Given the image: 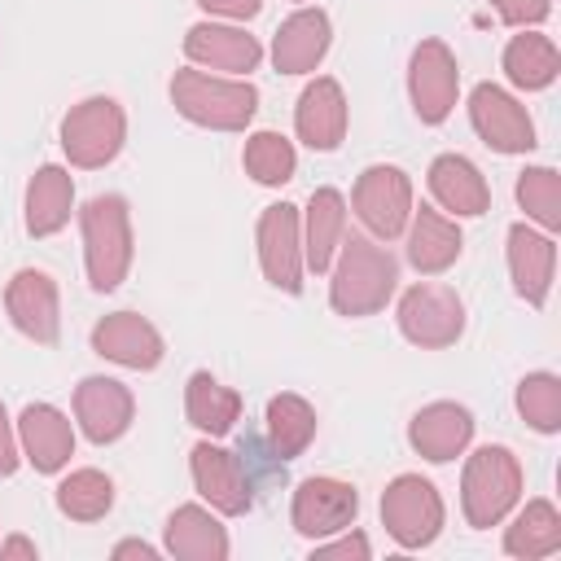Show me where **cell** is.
I'll return each mask as SVG.
<instances>
[{
	"instance_id": "44dd1931",
	"label": "cell",
	"mask_w": 561,
	"mask_h": 561,
	"mask_svg": "<svg viewBox=\"0 0 561 561\" xmlns=\"http://www.w3.org/2000/svg\"><path fill=\"white\" fill-rule=\"evenodd\" d=\"M18 447L35 473H61L75 456V421L57 403H26L18 412Z\"/></svg>"
},
{
	"instance_id": "52a82bcc",
	"label": "cell",
	"mask_w": 561,
	"mask_h": 561,
	"mask_svg": "<svg viewBox=\"0 0 561 561\" xmlns=\"http://www.w3.org/2000/svg\"><path fill=\"white\" fill-rule=\"evenodd\" d=\"M443 522H447V504L438 495V486L421 473H399L386 482L381 491V526L386 535L416 552V548H430L438 535H443Z\"/></svg>"
},
{
	"instance_id": "f35d334b",
	"label": "cell",
	"mask_w": 561,
	"mask_h": 561,
	"mask_svg": "<svg viewBox=\"0 0 561 561\" xmlns=\"http://www.w3.org/2000/svg\"><path fill=\"white\" fill-rule=\"evenodd\" d=\"M22 465V447H18V425L9 416V408L0 403V478H13Z\"/></svg>"
},
{
	"instance_id": "5b68a950",
	"label": "cell",
	"mask_w": 561,
	"mask_h": 561,
	"mask_svg": "<svg viewBox=\"0 0 561 561\" xmlns=\"http://www.w3.org/2000/svg\"><path fill=\"white\" fill-rule=\"evenodd\" d=\"M57 136H61V153L70 167H79V171L110 167L127 145V110L101 92L83 96L79 105L66 110Z\"/></svg>"
},
{
	"instance_id": "9c48e42d",
	"label": "cell",
	"mask_w": 561,
	"mask_h": 561,
	"mask_svg": "<svg viewBox=\"0 0 561 561\" xmlns=\"http://www.w3.org/2000/svg\"><path fill=\"white\" fill-rule=\"evenodd\" d=\"M408 96H412V114L425 127H438L451 118L456 101H460V66L456 53L443 39H421L408 57Z\"/></svg>"
},
{
	"instance_id": "4316f807",
	"label": "cell",
	"mask_w": 561,
	"mask_h": 561,
	"mask_svg": "<svg viewBox=\"0 0 561 561\" xmlns=\"http://www.w3.org/2000/svg\"><path fill=\"white\" fill-rule=\"evenodd\" d=\"M403 241H408V263L421 276L447 272L460 259V250H465L460 224L451 215H443L438 206H412V219L403 228Z\"/></svg>"
},
{
	"instance_id": "ab89813d",
	"label": "cell",
	"mask_w": 561,
	"mask_h": 561,
	"mask_svg": "<svg viewBox=\"0 0 561 561\" xmlns=\"http://www.w3.org/2000/svg\"><path fill=\"white\" fill-rule=\"evenodd\" d=\"M35 561L39 557V548H35V539H26V535H9V539H0V561Z\"/></svg>"
},
{
	"instance_id": "836d02e7",
	"label": "cell",
	"mask_w": 561,
	"mask_h": 561,
	"mask_svg": "<svg viewBox=\"0 0 561 561\" xmlns=\"http://www.w3.org/2000/svg\"><path fill=\"white\" fill-rule=\"evenodd\" d=\"M517 416L535 430V434H557L561 430V377L539 368V373H526L517 381Z\"/></svg>"
},
{
	"instance_id": "ba28073f",
	"label": "cell",
	"mask_w": 561,
	"mask_h": 561,
	"mask_svg": "<svg viewBox=\"0 0 561 561\" xmlns=\"http://www.w3.org/2000/svg\"><path fill=\"white\" fill-rule=\"evenodd\" d=\"M351 206H355V219L368 228L373 241H394V237H403L412 206H416L412 175L394 162H373L355 175Z\"/></svg>"
},
{
	"instance_id": "30bf717a",
	"label": "cell",
	"mask_w": 561,
	"mask_h": 561,
	"mask_svg": "<svg viewBox=\"0 0 561 561\" xmlns=\"http://www.w3.org/2000/svg\"><path fill=\"white\" fill-rule=\"evenodd\" d=\"M188 473H193V491H197L219 517H245V513L254 508L250 469L241 465L237 451L219 447L215 438L193 443V451H188Z\"/></svg>"
},
{
	"instance_id": "ac0fdd59",
	"label": "cell",
	"mask_w": 561,
	"mask_h": 561,
	"mask_svg": "<svg viewBox=\"0 0 561 561\" xmlns=\"http://www.w3.org/2000/svg\"><path fill=\"white\" fill-rule=\"evenodd\" d=\"M346 123H351V105H346V92L333 75H316L302 92H298V105H294V131L307 149L316 153H333L342 140H346Z\"/></svg>"
},
{
	"instance_id": "4fadbf2b",
	"label": "cell",
	"mask_w": 561,
	"mask_h": 561,
	"mask_svg": "<svg viewBox=\"0 0 561 561\" xmlns=\"http://www.w3.org/2000/svg\"><path fill=\"white\" fill-rule=\"evenodd\" d=\"M254 245H259V267L267 276V285H276L280 294H302V224H298V206L294 202H272L259 215L254 228Z\"/></svg>"
},
{
	"instance_id": "83f0119b",
	"label": "cell",
	"mask_w": 561,
	"mask_h": 561,
	"mask_svg": "<svg viewBox=\"0 0 561 561\" xmlns=\"http://www.w3.org/2000/svg\"><path fill=\"white\" fill-rule=\"evenodd\" d=\"M504 79L517 88V92H543L557 83L561 75V48L552 44V35L535 31V26H522L508 44H504Z\"/></svg>"
},
{
	"instance_id": "60d3db41",
	"label": "cell",
	"mask_w": 561,
	"mask_h": 561,
	"mask_svg": "<svg viewBox=\"0 0 561 561\" xmlns=\"http://www.w3.org/2000/svg\"><path fill=\"white\" fill-rule=\"evenodd\" d=\"M114 561H127V557H140V561H158V548L153 543H145V539H123V543H114V552H110Z\"/></svg>"
},
{
	"instance_id": "e575fe53",
	"label": "cell",
	"mask_w": 561,
	"mask_h": 561,
	"mask_svg": "<svg viewBox=\"0 0 561 561\" xmlns=\"http://www.w3.org/2000/svg\"><path fill=\"white\" fill-rule=\"evenodd\" d=\"M517 206L526 210V224L557 232L561 228V175L552 167H526L513 184Z\"/></svg>"
},
{
	"instance_id": "e0dca14e",
	"label": "cell",
	"mask_w": 561,
	"mask_h": 561,
	"mask_svg": "<svg viewBox=\"0 0 561 561\" xmlns=\"http://www.w3.org/2000/svg\"><path fill=\"white\" fill-rule=\"evenodd\" d=\"M131 421H136V394L118 377L92 373L75 386V425L88 443L110 447L131 430Z\"/></svg>"
},
{
	"instance_id": "484cf974",
	"label": "cell",
	"mask_w": 561,
	"mask_h": 561,
	"mask_svg": "<svg viewBox=\"0 0 561 561\" xmlns=\"http://www.w3.org/2000/svg\"><path fill=\"white\" fill-rule=\"evenodd\" d=\"M298 224H302V263H307V272L324 276L346 237V197L333 184L311 188L307 206L298 210Z\"/></svg>"
},
{
	"instance_id": "7c38bea8",
	"label": "cell",
	"mask_w": 561,
	"mask_h": 561,
	"mask_svg": "<svg viewBox=\"0 0 561 561\" xmlns=\"http://www.w3.org/2000/svg\"><path fill=\"white\" fill-rule=\"evenodd\" d=\"M469 123H473L478 140L486 149L504 153V158L535 149V118L526 114V105L508 88H500L491 79L473 83V92H469Z\"/></svg>"
},
{
	"instance_id": "7402d4cb",
	"label": "cell",
	"mask_w": 561,
	"mask_h": 561,
	"mask_svg": "<svg viewBox=\"0 0 561 561\" xmlns=\"http://www.w3.org/2000/svg\"><path fill=\"white\" fill-rule=\"evenodd\" d=\"M329 44H333V22H329V13L302 4V9H294V13L276 26L267 57H272V66H276L280 75H316V66L329 57Z\"/></svg>"
},
{
	"instance_id": "6da1fadb",
	"label": "cell",
	"mask_w": 561,
	"mask_h": 561,
	"mask_svg": "<svg viewBox=\"0 0 561 561\" xmlns=\"http://www.w3.org/2000/svg\"><path fill=\"white\" fill-rule=\"evenodd\" d=\"M399 289V259L359 232H346L329 263V307L346 320L377 316Z\"/></svg>"
},
{
	"instance_id": "277c9868",
	"label": "cell",
	"mask_w": 561,
	"mask_h": 561,
	"mask_svg": "<svg viewBox=\"0 0 561 561\" xmlns=\"http://www.w3.org/2000/svg\"><path fill=\"white\" fill-rule=\"evenodd\" d=\"M522 460L513 456V447L504 443H482L465 456L460 469V513L473 530H491L500 526L517 504H522Z\"/></svg>"
},
{
	"instance_id": "d4e9b609",
	"label": "cell",
	"mask_w": 561,
	"mask_h": 561,
	"mask_svg": "<svg viewBox=\"0 0 561 561\" xmlns=\"http://www.w3.org/2000/svg\"><path fill=\"white\" fill-rule=\"evenodd\" d=\"M162 548L180 561H228L232 539L210 504H180L162 526Z\"/></svg>"
},
{
	"instance_id": "ffe728a7",
	"label": "cell",
	"mask_w": 561,
	"mask_h": 561,
	"mask_svg": "<svg viewBox=\"0 0 561 561\" xmlns=\"http://www.w3.org/2000/svg\"><path fill=\"white\" fill-rule=\"evenodd\" d=\"M473 443V412L456 399H434L408 421V447L430 465H451Z\"/></svg>"
},
{
	"instance_id": "9a60e30c",
	"label": "cell",
	"mask_w": 561,
	"mask_h": 561,
	"mask_svg": "<svg viewBox=\"0 0 561 561\" xmlns=\"http://www.w3.org/2000/svg\"><path fill=\"white\" fill-rule=\"evenodd\" d=\"M4 311H9V324L39 346H53L61 333V289L44 267H18L9 276Z\"/></svg>"
},
{
	"instance_id": "74e56055",
	"label": "cell",
	"mask_w": 561,
	"mask_h": 561,
	"mask_svg": "<svg viewBox=\"0 0 561 561\" xmlns=\"http://www.w3.org/2000/svg\"><path fill=\"white\" fill-rule=\"evenodd\" d=\"M197 9L215 22H250V18H259L263 0H197Z\"/></svg>"
},
{
	"instance_id": "7a4b0ae2",
	"label": "cell",
	"mask_w": 561,
	"mask_h": 561,
	"mask_svg": "<svg viewBox=\"0 0 561 561\" xmlns=\"http://www.w3.org/2000/svg\"><path fill=\"white\" fill-rule=\"evenodd\" d=\"M171 105L180 118L206 131H245L259 114V88L237 75H210V70H175L171 75Z\"/></svg>"
},
{
	"instance_id": "1f68e13d",
	"label": "cell",
	"mask_w": 561,
	"mask_h": 561,
	"mask_svg": "<svg viewBox=\"0 0 561 561\" xmlns=\"http://www.w3.org/2000/svg\"><path fill=\"white\" fill-rule=\"evenodd\" d=\"M53 500H57V513L70 522H101L114 508V478L105 469H92V465L70 469L57 482Z\"/></svg>"
},
{
	"instance_id": "d6986e66",
	"label": "cell",
	"mask_w": 561,
	"mask_h": 561,
	"mask_svg": "<svg viewBox=\"0 0 561 561\" xmlns=\"http://www.w3.org/2000/svg\"><path fill=\"white\" fill-rule=\"evenodd\" d=\"M504 254H508V280H513L517 298H526L539 311L548 302L552 276H557V241H552V232L517 219V224H508Z\"/></svg>"
},
{
	"instance_id": "603a6c76",
	"label": "cell",
	"mask_w": 561,
	"mask_h": 561,
	"mask_svg": "<svg viewBox=\"0 0 561 561\" xmlns=\"http://www.w3.org/2000/svg\"><path fill=\"white\" fill-rule=\"evenodd\" d=\"M425 184H430L434 206L451 219H478L491 206V184L478 171V162L465 153H438L425 171Z\"/></svg>"
},
{
	"instance_id": "5bb4252c",
	"label": "cell",
	"mask_w": 561,
	"mask_h": 561,
	"mask_svg": "<svg viewBox=\"0 0 561 561\" xmlns=\"http://www.w3.org/2000/svg\"><path fill=\"white\" fill-rule=\"evenodd\" d=\"M184 57L197 70H219V75H237L250 79V70L263 66V44L241 26V22H215L202 18L184 31Z\"/></svg>"
},
{
	"instance_id": "f546056e",
	"label": "cell",
	"mask_w": 561,
	"mask_h": 561,
	"mask_svg": "<svg viewBox=\"0 0 561 561\" xmlns=\"http://www.w3.org/2000/svg\"><path fill=\"white\" fill-rule=\"evenodd\" d=\"M504 552L517 561H539L561 552V513L552 500H526L508 513L504 526Z\"/></svg>"
},
{
	"instance_id": "f1b7e54d",
	"label": "cell",
	"mask_w": 561,
	"mask_h": 561,
	"mask_svg": "<svg viewBox=\"0 0 561 561\" xmlns=\"http://www.w3.org/2000/svg\"><path fill=\"white\" fill-rule=\"evenodd\" d=\"M241 394L232 386H224L219 377H210L206 368H197L188 381H184V416L188 425L202 434V438H224L237 430L241 421Z\"/></svg>"
},
{
	"instance_id": "4dcf8cb0",
	"label": "cell",
	"mask_w": 561,
	"mask_h": 561,
	"mask_svg": "<svg viewBox=\"0 0 561 561\" xmlns=\"http://www.w3.org/2000/svg\"><path fill=\"white\" fill-rule=\"evenodd\" d=\"M263 425H267V443H272L276 460H298V456L311 447V438H316V430H320V416H316V408H311L302 394L280 390V394L267 399Z\"/></svg>"
},
{
	"instance_id": "d6a6232c",
	"label": "cell",
	"mask_w": 561,
	"mask_h": 561,
	"mask_svg": "<svg viewBox=\"0 0 561 561\" xmlns=\"http://www.w3.org/2000/svg\"><path fill=\"white\" fill-rule=\"evenodd\" d=\"M241 167H245V175H250L254 184H263V188H280V184H289L294 171H298V149H294L289 136L263 127V131H250V136H245Z\"/></svg>"
},
{
	"instance_id": "3957f363",
	"label": "cell",
	"mask_w": 561,
	"mask_h": 561,
	"mask_svg": "<svg viewBox=\"0 0 561 561\" xmlns=\"http://www.w3.org/2000/svg\"><path fill=\"white\" fill-rule=\"evenodd\" d=\"M79 232H83V272L96 294H114L136 259L131 241V210L123 193H96L79 210Z\"/></svg>"
},
{
	"instance_id": "cb8c5ba5",
	"label": "cell",
	"mask_w": 561,
	"mask_h": 561,
	"mask_svg": "<svg viewBox=\"0 0 561 561\" xmlns=\"http://www.w3.org/2000/svg\"><path fill=\"white\" fill-rule=\"evenodd\" d=\"M75 215V175L61 162H44L31 171L22 193V224L31 237H57Z\"/></svg>"
},
{
	"instance_id": "8fae6325",
	"label": "cell",
	"mask_w": 561,
	"mask_h": 561,
	"mask_svg": "<svg viewBox=\"0 0 561 561\" xmlns=\"http://www.w3.org/2000/svg\"><path fill=\"white\" fill-rule=\"evenodd\" d=\"M359 517V491L355 482L346 478H329V473H311L294 486V500H289V526L302 535V539H329L346 526H355Z\"/></svg>"
},
{
	"instance_id": "d590c367",
	"label": "cell",
	"mask_w": 561,
	"mask_h": 561,
	"mask_svg": "<svg viewBox=\"0 0 561 561\" xmlns=\"http://www.w3.org/2000/svg\"><path fill=\"white\" fill-rule=\"evenodd\" d=\"M368 557H373V543L355 526L337 530V539L329 535V539H316L311 543V561H368Z\"/></svg>"
},
{
	"instance_id": "2e32d148",
	"label": "cell",
	"mask_w": 561,
	"mask_h": 561,
	"mask_svg": "<svg viewBox=\"0 0 561 561\" xmlns=\"http://www.w3.org/2000/svg\"><path fill=\"white\" fill-rule=\"evenodd\" d=\"M92 351L118 368L131 373H153L167 359V342L158 333L153 320H145L140 311H110L92 324Z\"/></svg>"
},
{
	"instance_id": "8992f818",
	"label": "cell",
	"mask_w": 561,
	"mask_h": 561,
	"mask_svg": "<svg viewBox=\"0 0 561 561\" xmlns=\"http://www.w3.org/2000/svg\"><path fill=\"white\" fill-rule=\"evenodd\" d=\"M394 324L399 333L421 346V351H447L465 337V298L451 289V285H438V280H416L399 294V307H394Z\"/></svg>"
},
{
	"instance_id": "8d00e7d4",
	"label": "cell",
	"mask_w": 561,
	"mask_h": 561,
	"mask_svg": "<svg viewBox=\"0 0 561 561\" xmlns=\"http://www.w3.org/2000/svg\"><path fill=\"white\" fill-rule=\"evenodd\" d=\"M491 9L500 13V22L504 26H539V22H548V13H552V0H491Z\"/></svg>"
}]
</instances>
